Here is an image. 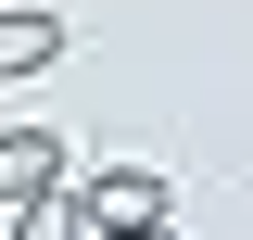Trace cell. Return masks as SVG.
Masks as SVG:
<instances>
[{"instance_id": "cell-1", "label": "cell", "mask_w": 253, "mask_h": 240, "mask_svg": "<svg viewBox=\"0 0 253 240\" xmlns=\"http://www.w3.org/2000/svg\"><path fill=\"white\" fill-rule=\"evenodd\" d=\"M165 215V177L152 164H101L89 190H76V228H152Z\"/></svg>"}, {"instance_id": "cell-2", "label": "cell", "mask_w": 253, "mask_h": 240, "mask_svg": "<svg viewBox=\"0 0 253 240\" xmlns=\"http://www.w3.org/2000/svg\"><path fill=\"white\" fill-rule=\"evenodd\" d=\"M51 177H63L51 126H0V202H26V190H51Z\"/></svg>"}, {"instance_id": "cell-3", "label": "cell", "mask_w": 253, "mask_h": 240, "mask_svg": "<svg viewBox=\"0 0 253 240\" xmlns=\"http://www.w3.org/2000/svg\"><path fill=\"white\" fill-rule=\"evenodd\" d=\"M63 51V13H0V76H38Z\"/></svg>"}, {"instance_id": "cell-4", "label": "cell", "mask_w": 253, "mask_h": 240, "mask_svg": "<svg viewBox=\"0 0 253 240\" xmlns=\"http://www.w3.org/2000/svg\"><path fill=\"white\" fill-rule=\"evenodd\" d=\"M0 215H13V240H89V228H76V190H26V202H0Z\"/></svg>"}, {"instance_id": "cell-5", "label": "cell", "mask_w": 253, "mask_h": 240, "mask_svg": "<svg viewBox=\"0 0 253 240\" xmlns=\"http://www.w3.org/2000/svg\"><path fill=\"white\" fill-rule=\"evenodd\" d=\"M89 240H177V228H165V215H152V228H89Z\"/></svg>"}]
</instances>
